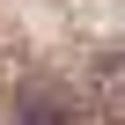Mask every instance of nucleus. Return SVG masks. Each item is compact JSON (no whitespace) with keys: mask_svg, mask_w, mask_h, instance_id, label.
I'll return each instance as SVG.
<instances>
[{"mask_svg":"<svg viewBox=\"0 0 125 125\" xmlns=\"http://www.w3.org/2000/svg\"><path fill=\"white\" fill-rule=\"evenodd\" d=\"M96 103L110 110V125H125V52H110L96 66Z\"/></svg>","mask_w":125,"mask_h":125,"instance_id":"f257e3e1","label":"nucleus"},{"mask_svg":"<svg viewBox=\"0 0 125 125\" xmlns=\"http://www.w3.org/2000/svg\"><path fill=\"white\" fill-rule=\"evenodd\" d=\"M15 125H66V103L52 88H22L15 96Z\"/></svg>","mask_w":125,"mask_h":125,"instance_id":"f03ea898","label":"nucleus"}]
</instances>
